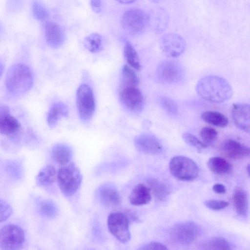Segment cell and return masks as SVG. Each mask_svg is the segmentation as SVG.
Here are the masks:
<instances>
[{
  "label": "cell",
  "instance_id": "obj_1",
  "mask_svg": "<svg viewBox=\"0 0 250 250\" xmlns=\"http://www.w3.org/2000/svg\"><path fill=\"white\" fill-rule=\"evenodd\" d=\"M196 91L204 100L216 104L229 100L233 95L229 82L217 76H208L201 79L196 84Z\"/></svg>",
  "mask_w": 250,
  "mask_h": 250
},
{
  "label": "cell",
  "instance_id": "obj_2",
  "mask_svg": "<svg viewBox=\"0 0 250 250\" xmlns=\"http://www.w3.org/2000/svg\"><path fill=\"white\" fill-rule=\"evenodd\" d=\"M5 82L8 92L13 96L19 97L30 89L33 83V77L26 65L16 63L8 69Z\"/></svg>",
  "mask_w": 250,
  "mask_h": 250
},
{
  "label": "cell",
  "instance_id": "obj_3",
  "mask_svg": "<svg viewBox=\"0 0 250 250\" xmlns=\"http://www.w3.org/2000/svg\"><path fill=\"white\" fill-rule=\"evenodd\" d=\"M57 181L62 192L66 196L73 195L81 186L82 176L73 163L62 165L57 171Z\"/></svg>",
  "mask_w": 250,
  "mask_h": 250
},
{
  "label": "cell",
  "instance_id": "obj_4",
  "mask_svg": "<svg viewBox=\"0 0 250 250\" xmlns=\"http://www.w3.org/2000/svg\"><path fill=\"white\" fill-rule=\"evenodd\" d=\"M169 168L174 177L185 181L194 180L199 172L197 164L191 159L183 156L173 157L170 161Z\"/></svg>",
  "mask_w": 250,
  "mask_h": 250
},
{
  "label": "cell",
  "instance_id": "obj_5",
  "mask_svg": "<svg viewBox=\"0 0 250 250\" xmlns=\"http://www.w3.org/2000/svg\"><path fill=\"white\" fill-rule=\"evenodd\" d=\"M25 242V233L19 226L6 225L0 230V250H17L21 249Z\"/></svg>",
  "mask_w": 250,
  "mask_h": 250
},
{
  "label": "cell",
  "instance_id": "obj_6",
  "mask_svg": "<svg viewBox=\"0 0 250 250\" xmlns=\"http://www.w3.org/2000/svg\"><path fill=\"white\" fill-rule=\"evenodd\" d=\"M201 234V229L192 222H182L175 225L171 229L170 237L175 243L188 245L194 242Z\"/></svg>",
  "mask_w": 250,
  "mask_h": 250
},
{
  "label": "cell",
  "instance_id": "obj_7",
  "mask_svg": "<svg viewBox=\"0 0 250 250\" xmlns=\"http://www.w3.org/2000/svg\"><path fill=\"white\" fill-rule=\"evenodd\" d=\"M147 15L139 8L127 10L121 19V24L124 29L133 35L140 34L147 25Z\"/></svg>",
  "mask_w": 250,
  "mask_h": 250
},
{
  "label": "cell",
  "instance_id": "obj_8",
  "mask_svg": "<svg viewBox=\"0 0 250 250\" xmlns=\"http://www.w3.org/2000/svg\"><path fill=\"white\" fill-rule=\"evenodd\" d=\"M76 101L80 119L84 122L89 121L92 117L95 108L94 95L89 85L83 84L79 87Z\"/></svg>",
  "mask_w": 250,
  "mask_h": 250
},
{
  "label": "cell",
  "instance_id": "obj_9",
  "mask_svg": "<svg viewBox=\"0 0 250 250\" xmlns=\"http://www.w3.org/2000/svg\"><path fill=\"white\" fill-rule=\"evenodd\" d=\"M157 80L163 83L172 84L181 82L185 71L181 65L173 60H165L161 62L156 71Z\"/></svg>",
  "mask_w": 250,
  "mask_h": 250
},
{
  "label": "cell",
  "instance_id": "obj_10",
  "mask_svg": "<svg viewBox=\"0 0 250 250\" xmlns=\"http://www.w3.org/2000/svg\"><path fill=\"white\" fill-rule=\"evenodd\" d=\"M109 231L117 239L122 243H126L130 239L129 229V220L121 212L110 213L107 220Z\"/></svg>",
  "mask_w": 250,
  "mask_h": 250
},
{
  "label": "cell",
  "instance_id": "obj_11",
  "mask_svg": "<svg viewBox=\"0 0 250 250\" xmlns=\"http://www.w3.org/2000/svg\"><path fill=\"white\" fill-rule=\"evenodd\" d=\"M119 97L123 105L130 111L138 113L142 109L144 99L138 87H122L119 93Z\"/></svg>",
  "mask_w": 250,
  "mask_h": 250
},
{
  "label": "cell",
  "instance_id": "obj_12",
  "mask_svg": "<svg viewBox=\"0 0 250 250\" xmlns=\"http://www.w3.org/2000/svg\"><path fill=\"white\" fill-rule=\"evenodd\" d=\"M160 47L166 56L176 58L185 51L186 42L180 35L175 33H168L161 38Z\"/></svg>",
  "mask_w": 250,
  "mask_h": 250
},
{
  "label": "cell",
  "instance_id": "obj_13",
  "mask_svg": "<svg viewBox=\"0 0 250 250\" xmlns=\"http://www.w3.org/2000/svg\"><path fill=\"white\" fill-rule=\"evenodd\" d=\"M231 113L236 126L242 131L250 133V104H234Z\"/></svg>",
  "mask_w": 250,
  "mask_h": 250
},
{
  "label": "cell",
  "instance_id": "obj_14",
  "mask_svg": "<svg viewBox=\"0 0 250 250\" xmlns=\"http://www.w3.org/2000/svg\"><path fill=\"white\" fill-rule=\"evenodd\" d=\"M147 25L156 33L164 32L168 25V13L162 7H156L152 9L147 14Z\"/></svg>",
  "mask_w": 250,
  "mask_h": 250
},
{
  "label": "cell",
  "instance_id": "obj_15",
  "mask_svg": "<svg viewBox=\"0 0 250 250\" xmlns=\"http://www.w3.org/2000/svg\"><path fill=\"white\" fill-rule=\"evenodd\" d=\"M222 153L231 159H239L250 156V147L233 139H227L221 145Z\"/></svg>",
  "mask_w": 250,
  "mask_h": 250
},
{
  "label": "cell",
  "instance_id": "obj_16",
  "mask_svg": "<svg viewBox=\"0 0 250 250\" xmlns=\"http://www.w3.org/2000/svg\"><path fill=\"white\" fill-rule=\"evenodd\" d=\"M134 144L140 152L155 154L161 151L162 147L157 139L152 135L142 134L135 137Z\"/></svg>",
  "mask_w": 250,
  "mask_h": 250
},
{
  "label": "cell",
  "instance_id": "obj_17",
  "mask_svg": "<svg viewBox=\"0 0 250 250\" xmlns=\"http://www.w3.org/2000/svg\"><path fill=\"white\" fill-rule=\"evenodd\" d=\"M21 125L17 119L10 114L9 108L3 105L0 108V132L1 134L11 135L19 131Z\"/></svg>",
  "mask_w": 250,
  "mask_h": 250
},
{
  "label": "cell",
  "instance_id": "obj_18",
  "mask_svg": "<svg viewBox=\"0 0 250 250\" xmlns=\"http://www.w3.org/2000/svg\"><path fill=\"white\" fill-rule=\"evenodd\" d=\"M98 195L101 203L106 207H116L121 202L117 189L111 184L101 185L98 189Z\"/></svg>",
  "mask_w": 250,
  "mask_h": 250
},
{
  "label": "cell",
  "instance_id": "obj_19",
  "mask_svg": "<svg viewBox=\"0 0 250 250\" xmlns=\"http://www.w3.org/2000/svg\"><path fill=\"white\" fill-rule=\"evenodd\" d=\"M45 37L48 45L57 48L64 42L65 36L62 28L57 23L48 21L44 26Z\"/></svg>",
  "mask_w": 250,
  "mask_h": 250
},
{
  "label": "cell",
  "instance_id": "obj_20",
  "mask_svg": "<svg viewBox=\"0 0 250 250\" xmlns=\"http://www.w3.org/2000/svg\"><path fill=\"white\" fill-rule=\"evenodd\" d=\"M128 199L130 204L134 206L147 204L151 199L150 190L144 184H138L133 188Z\"/></svg>",
  "mask_w": 250,
  "mask_h": 250
},
{
  "label": "cell",
  "instance_id": "obj_21",
  "mask_svg": "<svg viewBox=\"0 0 250 250\" xmlns=\"http://www.w3.org/2000/svg\"><path fill=\"white\" fill-rule=\"evenodd\" d=\"M232 201L237 213L242 217H246L249 211V199L247 192L242 188H236L233 191Z\"/></svg>",
  "mask_w": 250,
  "mask_h": 250
},
{
  "label": "cell",
  "instance_id": "obj_22",
  "mask_svg": "<svg viewBox=\"0 0 250 250\" xmlns=\"http://www.w3.org/2000/svg\"><path fill=\"white\" fill-rule=\"evenodd\" d=\"M68 115L66 105L61 102L54 104L50 109L47 117V122L50 127H54L62 118Z\"/></svg>",
  "mask_w": 250,
  "mask_h": 250
},
{
  "label": "cell",
  "instance_id": "obj_23",
  "mask_svg": "<svg viewBox=\"0 0 250 250\" xmlns=\"http://www.w3.org/2000/svg\"><path fill=\"white\" fill-rule=\"evenodd\" d=\"M51 156L55 162L62 166L70 162L73 156V152L69 146L59 144L52 148Z\"/></svg>",
  "mask_w": 250,
  "mask_h": 250
},
{
  "label": "cell",
  "instance_id": "obj_24",
  "mask_svg": "<svg viewBox=\"0 0 250 250\" xmlns=\"http://www.w3.org/2000/svg\"><path fill=\"white\" fill-rule=\"evenodd\" d=\"M147 185L151 193L158 201L165 200L170 194L169 186L156 179H149L147 181Z\"/></svg>",
  "mask_w": 250,
  "mask_h": 250
},
{
  "label": "cell",
  "instance_id": "obj_25",
  "mask_svg": "<svg viewBox=\"0 0 250 250\" xmlns=\"http://www.w3.org/2000/svg\"><path fill=\"white\" fill-rule=\"evenodd\" d=\"M209 170L214 174L225 175L229 173L232 170V165L226 159L220 157H213L207 162Z\"/></svg>",
  "mask_w": 250,
  "mask_h": 250
},
{
  "label": "cell",
  "instance_id": "obj_26",
  "mask_svg": "<svg viewBox=\"0 0 250 250\" xmlns=\"http://www.w3.org/2000/svg\"><path fill=\"white\" fill-rule=\"evenodd\" d=\"M57 172L55 167L50 165L42 168L36 177V182L39 186H48L57 180Z\"/></svg>",
  "mask_w": 250,
  "mask_h": 250
},
{
  "label": "cell",
  "instance_id": "obj_27",
  "mask_svg": "<svg viewBox=\"0 0 250 250\" xmlns=\"http://www.w3.org/2000/svg\"><path fill=\"white\" fill-rule=\"evenodd\" d=\"M201 118L205 122L215 126L226 127L229 124L227 117L222 113L215 111H207L202 113Z\"/></svg>",
  "mask_w": 250,
  "mask_h": 250
},
{
  "label": "cell",
  "instance_id": "obj_28",
  "mask_svg": "<svg viewBox=\"0 0 250 250\" xmlns=\"http://www.w3.org/2000/svg\"><path fill=\"white\" fill-rule=\"evenodd\" d=\"M124 56L128 64L132 68L140 70L142 68L139 55L129 42H126L124 49Z\"/></svg>",
  "mask_w": 250,
  "mask_h": 250
},
{
  "label": "cell",
  "instance_id": "obj_29",
  "mask_svg": "<svg viewBox=\"0 0 250 250\" xmlns=\"http://www.w3.org/2000/svg\"><path fill=\"white\" fill-rule=\"evenodd\" d=\"M122 87H138L139 79L134 70L127 65H125L122 71Z\"/></svg>",
  "mask_w": 250,
  "mask_h": 250
},
{
  "label": "cell",
  "instance_id": "obj_30",
  "mask_svg": "<svg viewBox=\"0 0 250 250\" xmlns=\"http://www.w3.org/2000/svg\"><path fill=\"white\" fill-rule=\"evenodd\" d=\"M201 247L208 250H230L231 248L229 242L225 238L220 237H213L203 242Z\"/></svg>",
  "mask_w": 250,
  "mask_h": 250
},
{
  "label": "cell",
  "instance_id": "obj_31",
  "mask_svg": "<svg viewBox=\"0 0 250 250\" xmlns=\"http://www.w3.org/2000/svg\"><path fill=\"white\" fill-rule=\"evenodd\" d=\"M83 44L89 52L97 53L102 49V37L98 33L91 34L85 37L83 40Z\"/></svg>",
  "mask_w": 250,
  "mask_h": 250
},
{
  "label": "cell",
  "instance_id": "obj_32",
  "mask_svg": "<svg viewBox=\"0 0 250 250\" xmlns=\"http://www.w3.org/2000/svg\"><path fill=\"white\" fill-rule=\"evenodd\" d=\"M202 141L208 146L213 145L218 138V133L213 128L209 126L203 127L199 132Z\"/></svg>",
  "mask_w": 250,
  "mask_h": 250
},
{
  "label": "cell",
  "instance_id": "obj_33",
  "mask_svg": "<svg viewBox=\"0 0 250 250\" xmlns=\"http://www.w3.org/2000/svg\"><path fill=\"white\" fill-rule=\"evenodd\" d=\"M40 211L42 215L48 218H54L58 213V207L52 201H42L40 205Z\"/></svg>",
  "mask_w": 250,
  "mask_h": 250
},
{
  "label": "cell",
  "instance_id": "obj_34",
  "mask_svg": "<svg viewBox=\"0 0 250 250\" xmlns=\"http://www.w3.org/2000/svg\"><path fill=\"white\" fill-rule=\"evenodd\" d=\"M159 102L163 109L171 115H175L178 112V106L176 103L172 99L167 97H161Z\"/></svg>",
  "mask_w": 250,
  "mask_h": 250
},
{
  "label": "cell",
  "instance_id": "obj_35",
  "mask_svg": "<svg viewBox=\"0 0 250 250\" xmlns=\"http://www.w3.org/2000/svg\"><path fill=\"white\" fill-rule=\"evenodd\" d=\"M185 142L198 150L206 149L208 146L193 134L186 132L183 135Z\"/></svg>",
  "mask_w": 250,
  "mask_h": 250
},
{
  "label": "cell",
  "instance_id": "obj_36",
  "mask_svg": "<svg viewBox=\"0 0 250 250\" xmlns=\"http://www.w3.org/2000/svg\"><path fill=\"white\" fill-rule=\"evenodd\" d=\"M32 12L36 19L40 21L46 19L48 13L45 7L38 1H35L32 4Z\"/></svg>",
  "mask_w": 250,
  "mask_h": 250
},
{
  "label": "cell",
  "instance_id": "obj_37",
  "mask_svg": "<svg viewBox=\"0 0 250 250\" xmlns=\"http://www.w3.org/2000/svg\"><path fill=\"white\" fill-rule=\"evenodd\" d=\"M204 204L208 208L214 210L222 209L229 206L228 202L226 201L214 200H206Z\"/></svg>",
  "mask_w": 250,
  "mask_h": 250
},
{
  "label": "cell",
  "instance_id": "obj_38",
  "mask_svg": "<svg viewBox=\"0 0 250 250\" xmlns=\"http://www.w3.org/2000/svg\"><path fill=\"white\" fill-rule=\"evenodd\" d=\"M0 222L5 221L11 215L12 209L11 206L4 200L0 199Z\"/></svg>",
  "mask_w": 250,
  "mask_h": 250
},
{
  "label": "cell",
  "instance_id": "obj_39",
  "mask_svg": "<svg viewBox=\"0 0 250 250\" xmlns=\"http://www.w3.org/2000/svg\"><path fill=\"white\" fill-rule=\"evenodd\" d=\"M141 250H167V248L163 244L157 242H152L143 248Z\"/></svg>",
  "mask_w": 250,
  "mask_h": 250
},
{
  "label": "cell",
  "instance_id": "obj_40",
  "mask_svg": "<svg viewBox=\"0 0 250 250\" xmlns=\"http://www.w3.org/2000/svg\"><path fill=\"white\" fill-rule=\"evenodd\" d=\"M90 6L94 12L99 13L101 11L102 6L101 0H90Z\"/></svg>",
  "mask_w": 250,
  "mask_h": 250
},
{
  "label": "cell",
  "instance_id": "obj_41",
  "mask_svg": "<svg viewBox=\"0 0 250 250\" xmlns=\"http://www.w3.org/2000/svg\"><path fill=\"white\" fill-rule=\"evenodd\" d=\"M213 191L217 194H224L226 192L225 186L221 184H216L212 187Z\"/></svg>",
  "mask_w": 250,
  "mask_h": 250
},
{
  "label": "cell",
  "instance_id": "obj_42",
  "mask_svg": "<svg viewBox=\"0 0 250 250\" xmlns=\"http://www.w3.org/2000/svg\"><path fill=\"white\" fill-rule=\"evenodd\" d=\"M118 2L122 3V4H128L132 3L134 2H135L136 0H116Z\"/></svg>",
  "mask_w": 250,
  "mask_h": 250
},
{
  "label": "cell",
  "instance_id": "obj_43",
  "mask_svg": "<svg viewBox=\"0 0 250 250\" xmlns=\"http://www.w3.org/2000/svg\"><path fill=\"white\" fill-rule=\"evenodd\" d=\"M151 2L158 3L162 2L164 0H148Z\"/></svg>",
  "mask_w": 250,
  "mask_h": 250
},
{
  "label": "cell",
  "instance_id": "obj_44",
  "mask_svg": "<svg viewBox=\"0 0 250 250\" xmlns=\"http://www.w3.org/2000/svg\"><path fill=\"white\" fill-rule=\"evenodd\" d=\"M246 170L248 173V174L250 177V164L247 165L246 167Z\"/></svg>",
  "mask_w": 250,
  "mask_h": 250
}]
</instances>
